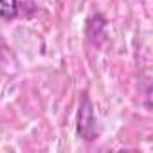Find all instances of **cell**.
I'll return each instance as SVG.
<instances>
[{"label": "cell", "mask_w": 153, "mask_h": 153, "mask_svg": "<svg viewBox=\"0 0 153 153\" xmlns=\"http://www.w3.org/2000/svg\"><path fill=\"white\" fill-rule=\"evenodd\" d=\"M96 119H94V114H92V106H90V101L85 99V103L81 105L79 108V124H78V131L79 135H83L87 140H92V135L90 131L94 133L96 131Z\"/></svg>", "instance_id": "cell-1"}, {"label": "cell", "mask_w": 153, "mask_h": 153, "mask_svg": "<svg viewBox=\"0 0 153 153\" xmlns=\"http://www.w3.org/2000/svg\"><path fill=\"white\" fill-rule=\"evenodd\" d=\"M18 13V0H0V18L13 20Z\"/></svg>", "instance_id": "cell-2"}]
</instances>
